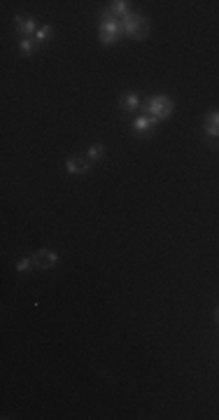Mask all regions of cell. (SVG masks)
<instances>
[{"label":"cell","instance_id":"6da1fadb","mask_svg":"<svg viewBox=\"0 0 219 420\" xmlns=\"http://www.w3.org/2000/svg\"><path fill=\"white\" fill-rule=\"evenodd\" d=\"M98 33H100V40H103L105 44H115L117 40H119V35L124 33V26H122V21H119V19H117L112 12H105Z\"/></svg>","mask_w":219,"mask_h":420},{"label":"cell","instance_id":"8fae6325","mask_svg":"<svg viewBox=\"0 0 219 420\" xmlns=\"http://www.w3.org/2000/svg\"><path fill=\"white\" fill-rule=\"evenodd\" d=\"M19 49H21L24 54H33V52H35V44H33L31 37H24V40L19 42Z\"/></svg>","mask_w":219,"mask_h":420},{"label":"cell","instance_id":"9a60e30c","mask_svg":"<svg viewBox=\"0 0 219 420\" xmlns=\"http://www.w3.org/2000/svg\"><path fill=\"white\" fill-rule=\"evenodd\" d=\"M214 320H217V322H219V308H217V311H214Z\"/></svg>","mask_w":219,"mask_h":420},{"label":"cell","instance_id":"7c38bea8","mask_svg":"<svg viewBox=\"0 0 219 420\" xmlns=\"http://www.w3.org/2000/svg\"><path fill=\"white\" fill-rule=\"evenodd\" d=\"M105 154V147L103 145H93L91 150H89V161H98V159Z\"/></svg>","mask_w":219,"mask_h":420},{"label":"cell","instance_id":"5bb4252c","mask_svg":"<svg viewBox=\"0 0 219 420\" xmlns=\"http://www.w3.org/2000/svg\"><path fill=\"white\" fill-rule=\"evenodd\" d=\"M49 35H51V28H49V26H42V28H37V33H35V37L40 40V42H42V40H47Z\"/></svg>","mask_w":219,"mask_h":420},{"label":"cell","instance_id":"277c9868","mask_svg":"<svg viewBox=\"0 0 219 420\" xmlns=\"http://www.w3.org/2000/svg\"><path fill=\"white\" fill-rule=\"evenodd\" d=\"M33 264H35V268H54L59 264V255L51 250H37L33 255Z\"/></svg>","mask_w":219,"mask_h":420},{"label":"cell","instance_id":"ba28073f","mask_svg":"<svg viewBox=\"0 0 219 420\" xmlns=\"http://www.w3.org/2000/svg\"><path fill=\"white\" fill-rule=\"evenodd\" d=\"M154 124H156V119L154 117H149V115H142V117H138L133 122V128L138 131V133H149L154 128Z\"/></svg>","mask_w":219,"mask_h":420},{"label":"cell","instance_id":"5b68a950","mask_svg":"<svg viewBox=\"0 0 219 420\" xmlns=\"http://www.w3.org/2000/svg\"><path fill=\"white\" fill-rule=\"evenodd\" d=\"M66 168H68V173H73V175H82V173H89L91 161H89V157H73L66 161Z\"/></svg>","mask_w":219,"mask_h":420},{"label":"cell","instance_id":"4fadbf2b","mask_svg":"<svg viewBox=\"0 0 219 420\" xmlns=\"http://www.w3.org/2000/svg\"><path fill=\"white\" fill-rule=\"evenodd\" d=\"M31 266H35V264H33V257H26V259H21V262L17 264V271L19 273H24V271H28Z\"/></svg>","mask_w":219,"mask_h":420},{"label":"cell","instance_id":"52a82bcc","mask_svg":"<svg viewBox=\"0 0 219 420\" xmlns=\"http://www.w3.org/2000/svg\"><path fill=\"white\" fill-rule=\"evenodd\" d=\"M203 128H205V133L210 135V138H217L219 135V110H214V112H210V115L205 117Z\"/></svg>","mask_w":219,"mask_h":420},{"label":"cell","instance_id":"3957f363","mask_svg":"<svg viewBox=\"0 0 219 420\" xmlns=\"http://www.w3.org/2000/svg\"><path fill=\"white\" fill-rule=\"evenodd\" d=\"M122 26H124V33L126 35H131V37H145L147 33H149V26H147V19H142L140 14H128L126 19L122 21Z\"/></svg>","mask_w":219,"mask_h":420},{"label":"cell","instance_id":"7a4b0ae2","mask_svg":"<svg viewBox=\"0 0 219 420\" xmlns=\"http://www.w3.org/2000/svg\"><path fill=\"white\" fill-rule=\"evenodd\" d=\"M173 112V101L168 96H152L149 103H147V115L154 117V119H168Z\"/></svg>","mask_w":219,"mask_h":420},{"label":"cell","instance_id":"30bf717a","mask_svg":"<svg viewBox=\"0 0 219 420\" xmlns=\"http://www.w3.org/2000/svg\"><path fill=\"white\" fill-rule=\"evenodd\" d=\"M119 105H122V110H128V112H133L138 105H140V96L138 94H126V96H122V101H119Z\"/></svg>","mask_w":219,"mask_h":420},{"label":"cell","instance_id":"9c48e42d","mask_svg":"<svg viewBox=\"0 0 219 420\" xmlns=\"http://www.w3.org/2000/svg\"><path fill=\"white\" fill-rule=\"evenodd\" d=\"M110 12L115 14V17H119L124 21V19L131 14V3H126V0H117V3H112V7H110Z\"/></svg>","mask_w":219,"mask_h":420},{"label":"cell","instance_id":"8992f818","mask_svg":"<svg viewBox=\"0 0 219 420\" xmlns=\"http://www.w3.org/2000/svg\"><path fill=\"white\" fill-rule=\"evenodd\" d=\"M14 28H17L19 33H24V35H33V33H37L35 19H31V17H14Z\"/></svg>","mask_w":219,"mask_h":420}]
</instances>
